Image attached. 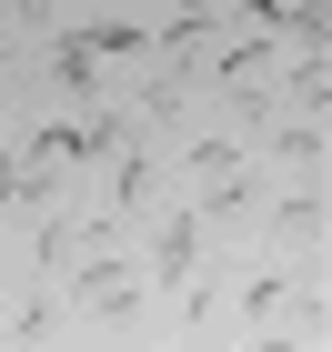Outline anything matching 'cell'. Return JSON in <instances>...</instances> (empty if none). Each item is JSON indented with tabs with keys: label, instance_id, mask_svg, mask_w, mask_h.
<instances>
[{
	"label": "cell",
	"instance_id": "4",
	"mask_svg": "<svg viewBox=\"0 0 332 352\" xmlns=\"http://www.w3.org/2000/svg\"><path fill=\"white\" fill-rule=\"evenodd\" d=\"M272 151H282V162H322V121H292V131H282Z\"/></svg>",
	"mask_w": 332,
	"mask_h": 352
},
{
	"label": "cell",
	"instance_id": "1",
	"mask_svg": "<svg viewBox=\"0 0 332 352\" xmlns=\"http://www.w3.org/2000/svg\"><path fill=\"white\" fill-rule=\"evenodd\" d=\"M121 302H131V262L121 252H101V262L71 272V312H121Z\"/></svg>",
	"mask_w": 332,
	"mask_h": 352
},
{
	"label": "cell",
	"instance_id": "2",
	"mask_svg": "<svg viewBox=\"0 0 332 352\" xmlns=\"http://www.w3.org/2000/svg\"><path fill=\"white\" fill-rule=\"evenodd\" d=\"M192 252H201V221H162V252H151V282H181V272H192Z\"/></svg>",
	"mask_w": 332,
	"mask_h": 352
},
{
	"label": "cell",
	"instance_id": "5",
	"mask_svg": "<svg viewBox=\"0 0 332 352\" xmlns=\"http://www.w3.org/2000/svg\"><path fill=\"white\" fill-rule=\"evenodd\" d=\"M51 10H60V0H10V21H51Z\"/></svg>",
	"mask_w": 332,
	"mask_h": 352
},
{
	"label": "cell",
	"instance_id": "3",
	"mask_svg": "<svg viewBox=\"0 0 332 352\" xmlns=\"http://www.w3.org/2000/svg\"><path fill=\"white\" fill-rule=\"evenodd\" d=\"M282 242H302V232H322V191H292V201H282V221H272Z\"/></svg>",
	"mask_w": 332,
	"mask_h": 352
}]
</instances>
